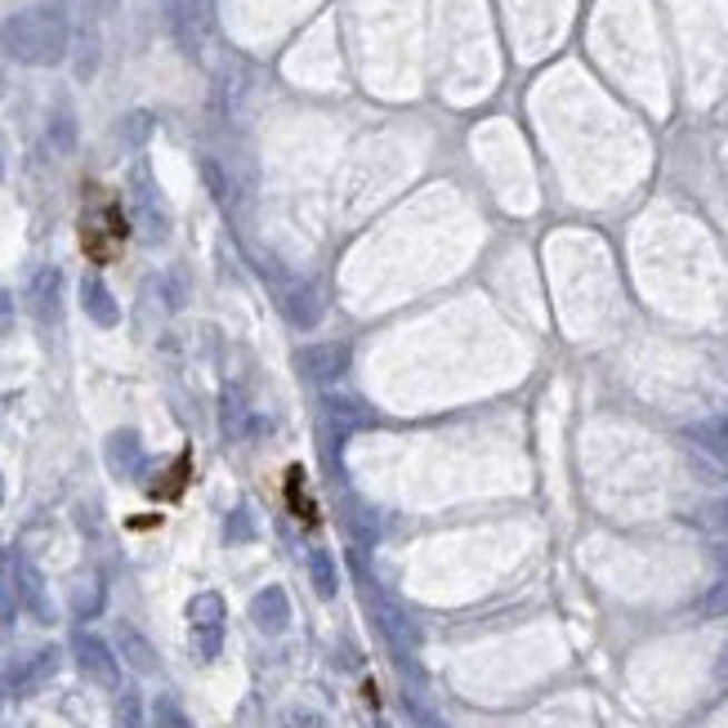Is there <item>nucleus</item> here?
I'll return each instance as SVG.
<instances>
[{
  "label": "nucleus",
  "instance_id": "f257e3e1",
  "mask_svg": "<svg viewBox=\"0 0 728 728\" xmlns=\"http://www.w3.org/2000/svg\"><path fill=\"white\" fill-rule=\"evenodd\" d=\"M126 215H121V206L117 201H99L86 219H81V246H86V255L95 259V264H108V259H117V250L126 246Z\"/></svg>",
  "mask_w": 728,
  "mask_h": 728
},
{
  "label": "nucleus",
  "instance_id": "f03ea898",
  "mask_svg": "<svg viewBox=\"0 0 728 728\" xmlns=\"http://www.w3.org/2000/svg\"><path fill=\"white\" fill-rule=\"evenodd\" d=\"M286 505L295 510V519L317 523V510H313V501L304 496V470H299V465H291V470H286Z\"/></svg>",
  "mask_w": 728,
  "mask_h": 728
},
{
  "label": "nucleus",
  "instance_id": "7ed1b4c3",
  "mask_svg": "<svg viewBox=\"0 0 728 728\" xmlns=\"http://www.w3.org/2000/svg\"><path fill=\"white\" fill-rule=\"evenodd\" d=\"M724 670H728V661H724Z\"/></svg>",
  "mask_w": 728,
  "mask_h": 728
}]
</instances>
